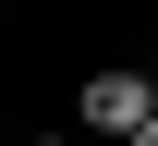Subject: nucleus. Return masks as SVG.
<instances>
[{"label": "nucleus", "mask_w": 158, "mask_h": 146, "mask_svg": "<svg viewBox=\"0 0 158 146\" xmlns=\"http://www.w3.org/2000/svg\"><path fill=\"white\" fill-rule=\"evenodd\" d=\"M146 122H158V85H146V73H85V85H73V134H110V146H134Z\"/></svg>", "instance_id": "1"}, {"label": "nucleus", "mask_w": 158, "mask_h": 146, "mask_svg": "<svg viewBox=\"0 0 158 146\" xmlns=\"http://www.w3.org/2000/svg\"><path fill=\"white\" fill-rule=\"evenodd\" d=\"M37 146H73V134H37Z\"/></svg>", "instance_id": "2"}, {"label": "nucleus", "mask_w": 158, "mask_h": 146, "mask_svg": "<svg viewBox=\"0 0 158 146\" xmlns=\"http://www.w3.org/2000/svg\"><path fill=\"white\" fill-rule=\"evenodd\" d=\"M134 146H158V122H146V134H134Z\"/></svg>", "instance_id": "3"}]
</instances>
